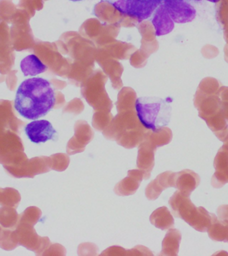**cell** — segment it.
<instances>
[{
  "mask_svg": "<svg viewBox=\"0 0 228 256\" xmlns=\"http://www.w3.org/2000/svg\"><path fill=\"white\" fill-rule=\"evenodd\" d=\"M56 94L52 84L42 78L24 80L16 92L14 108L27 120L44 117L55 106Z\"/></svg>",
  "mask_w": 228,
  "mask_h": 256,
  "instance_id": "obj_1",
  "label": "cell"
},
{
  "mask_svg": "<svg viewBox=\"0 0 228 256\" xmlns=\"http://www.w3.org/2000/svg\"><path fill=\"white\" fill-rule=\"evenodd\" d=\"M171 102L158 97H140L136 100V114L147 130L159 131L168 125L171 118Z\"/></svg>",
  "mask_w": 228,
  "mask_h": 256,
  "instance_id": "obj_2",
  "label": "cell"
},
{
  "mask_svg": "<svg viewBox=\"0 0 228 256\" xmlns=\"http://www.w3.org/2000/svg\"><path fill=\"white\" fill-rule=\"evenodd\" d=\"M169 204L175 217L181 218L196 231L207 232L212 224V214L204 207H196L190 196L178 190L170 198Z\"/></svg>",
  "mask_w": 228,
  "mask_h": 256,
  "instance_id": "obj_3",
  "label": "cell"
},
{
  "mask_svg": "<svg viewBox=\"0 0 228 256\" xmlns=\"http://www.w3.org/2000/svg\"><path fill=\"white\" fill-rule=\"evenodd\" d=\"M162 2V0H125L116 2L115 6L122 13L141 22L151 17Z\"/></svg>",
  "mask_w": 228,
  "mask_h": 256,
  "instance_id": "obj_4",
  "label": "cell"
},
{
  "mask_svg": "<svg viewBox=\"0 0 228 256\" xmlns=\"http://www.w3.org/2000/svg\"><path fill=\"white\" fill-rule=\"evenodd\" d=\"M164 5L174 23H189L195 19V8L185 0H164Z\"/></svg>",
  "mask_w": 228,
  "mask_h": 256,
  "instance_id": "obj_5",
  "label": "cell"
},
{
  "mask_svg": "<svg viewBox=\"0 0 228 256\" xmlns=\"http://www.w3.org/2000/svg\"><path fill=\"white\" fill-rule=\"evenodd\" d=\"M25 132L30 141L35 144L45 143L57 134L52 124L46 120L30 122L26 126Z\"/></svg>",
  "mask_w": 228,
  "mask_h": 256,
  "instance_id": "obj_6",
  "label": "cell"
},
{
  "mask_svg": "<svg viewBox=\"0 0 228 256\" xmlns=\"http://www.w3.org/2000/svg\"><path fill=\"white\" fill-rule=\"evenodd\" d=\"M216 172L212 178V186L221 188L228 184V146L224 145L218 150L214 161Z\"/></svg>",
  "mask_w": 228,
  "mask_h": 256,
  "instance_id": "obj_7",
  "label": "cell"
},
{
  "mask_svg": "<svg viewBox=\"0 0 228 256\" xmlns=\"http://www.w3.org/2000/svg\"><path fill=\"white\" fill-rule=\"evenodd\" d=\"M200 176L190 170H184L177 173H174V188L186 196H190L192 192L199 186Z\"/></svg>",
  "mask_w": 228,
  "mask_h": 256,
  "instance_id": "obj_8",
  "label": "cell"
},
{
  "mask_svg": "<svg viewBox=\"0 0 228 256\" xmlns=\"http://www.w3.org/2000/svg\"><path fill=\"white\" fill-rule=\"evenodd\" d=\"M143 179H145V174L143 171L130 170L127 177L116 185L114 191L119 196L132 195L137 191Z\"/></svg>",
  "mask_w": 228,
  "mask_h": 256,
  "instance_id": "obj_9",
  "label": "cell"
},
{
  "mask_svg": "<svg viewBox=\"0 0 228 256\" xmlns=\"http://www.w3.org/2000/svg\"><path fill=\"white\" fill-rule=\"evenodd\" d=\"M156 148L154 144L146 142L140 144L138 150L137 165L138 168L145 174V179H149L154 166V153Z\"/></svg>",
  "mask_w": 228,
  "mask_h": 256,
  "instance_id": "obj_10",
  "label": "cell"
},
{
  "mask_svg": "<svg viewBox=\"0 0 228 256\" xmlns=\"http://www.w3.org/2000/svg\"><path fill=\"white\" fill-rule=\"evenodd\" d=\"M152 23L155 29L156 36L167 35L172 32L175 26V23L168 13L164 4H161L154 12Z\"/></svg>",
  "mask_w": 228,
  "mask_h": 256,
  "instance_id": "obj_11",
  "label": "cell"
},
{
  "mask_svg": "<svg viewBox=\"0 0 228 256\" xmlns=\"http://www.w3.org/2000/svg\"><path fill=\"white\" fill-rule=\"evenodd\" d=\"M174 172L168 171L160 174L146 189V196L148 200H154L159 197L166 188L174 187Z\"/></svg>",
  "mask_w": 228,
  "mask_h": 256,
  "instance_id": "obj_12",
  "label": "cell"
},
{
  "mask_svg": "<svg viewBox=\"0 0 228 256\" xmlns=\"http://www.w3.org/2000/svg\"><path fill=\"white\" fill-rule=\"evenodd\" d=\"M212 224L207 231L210 239L228 243V220L218 219L214 214H212Z\"/></svg>",
  "mask_w": 228,
  "mask_h": 256,
  "instance_id": "obj_13",
  "label": "cell"
},
{
  "mask_svg": "<svg viewBox=\"0 0 228 256\" xmlns=\"http://www.w3.org/2000/svg\"><path fill=\"white\" fill-rule=\"evenodd\" d=\"M181 240L182 234L179 230H170L162 242V250L160 255L178 256Z\"/></svg>",
  "mask_w": 228,
  "mask_h": 256,
  "instance_id": "obj_14",
  "label": "cell"
},
{
  "mask_svg": "<svg viewBox=\"0 0 228 256\" xmlns=\"http://www.w3.org/2000/svg\"><path fill=\"white\" fill-rule=\"evenodd\" d=\"M20 68L25 76H36L48 70L47 66L34 54L24 58L20 63Z\"/></svg>",
  "mask_w": 228,
  "mask_h": 256,
  "instance_id": "obj_15",
  "label": "cell"
},
{
  "mask_svg": "<svg viewBox=\"0 0 228 256\" xmlns=\"http://www.w3.org/2000/svg\"><path fill=\"white\" fill-rule=\"evenodd\" d=\"M150 222L156 228L162 230L170 229L174 226L173 216L166 207L156 210L150 216Z\"/></svg>",
  "mask_w": 228,
  "mask_h": 256,
  "instance_id": "obj_16",
  "label": "cell"
},
{
  "mask_svg": "<svg viewBox=\"0 0 228 256\" xmlns=\"http://www.w3.org/2000/svg\"><path fill=\"white\" fill-rule=\"evenodd\" d=\"M218 218L220 220H228V205H222L217 209Z\"/></svg>",
  "mask_w": 228,
  "mask_h": 256,
  "instance_id": "obj_17",
  "label": "cell"
},
{
  "mask_svg": "<svg viewBox=\"0 0 228 256\" xmlns=\"http://www.w3.org/2000/svg\"><path fill=\"white\" fill-rule=\"evenodd\" d=\"M208 1L212 2V3H218V2H219L220 0H208Z\"/></svg>",
  "mask_w": 228,
  "mask_h": 256,
  "instance_id": "obj_18",
  "label": "cell"
},
{
  "mask_svg": "<svg viewBox=\"0 0 228 256\" xmlns=\"http://www.w3.org/2000/svg\"><path fill=\"white\" fill-rule=\"evenodd\" d=\"M70 1H72V2H80V1H82V0H70Z\"/></svg>",
  "mask_w": 228,
  "mask_h": 256,
  "instance_id": "obj_19",
  "label": "cell"
},
{
  "mask_svg": "<svg viewBox=\"0 0 228 256\" xmlns=\"http://www.w3.org/2000/svg\"><path fill=\"white\" fill-rule=\"evenodd\" d=\"M195 1H202V0H195Z\"/></svg>",
  "mask_w": 228,
  "mask_h": 256,
  "instance_id": "obj_20",
  "label": "cell"
}]
</instances>
